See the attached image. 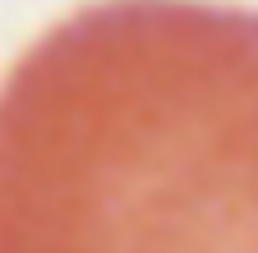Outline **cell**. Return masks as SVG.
<instances>
[{"instance_id":"1","label":"cell","mask_w":258,"mask_h":253,"mask_svg":"<svg viewBox=\"0 0 258 253\" xmlns=\"http://www.w3.org/2000/svg\"><path fill=\"white\" fill-rule=\"evenodd\" d=\"M0 253H258V10L55 23L0 83Z\"/></svg>"}]
</instances>
